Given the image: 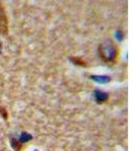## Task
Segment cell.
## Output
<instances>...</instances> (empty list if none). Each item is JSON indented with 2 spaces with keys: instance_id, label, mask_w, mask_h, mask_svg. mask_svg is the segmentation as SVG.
Listing matches in <instances>:
<instances>
[{
  "instance_id": "6da1fadb",
  "label": "cell",
  "mask_w": 134,
  "mask_h": 151,
  "mask_svg": "<svg viewBox=\"0 0 134 151\" xmlns=\"http://www.w3.org/2000/svg\"><path fill=\"white\" fill-rule=\"evenodd\" d=\"M7 31H8V22H7L4 9L2 8L1 4H0V33L1 35H6Z\"/></svg>"
}]
</instances>
